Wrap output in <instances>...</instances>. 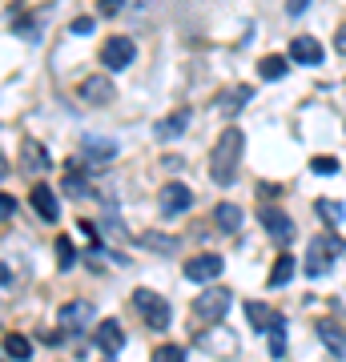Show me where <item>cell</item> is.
<instances>
[{
    "label": "cell",
    "mask_w": 346,
    "mask_h": 362,
    "mask_svg": "<svg viewBox=\"0 0 346 362\" xmlns=\"http://www.w3.org/2000/svg\"><path fill=\"white\" fill-rule=\"evenodd\" d=\"M310 169H314V173H322V177H330L334 169H338V161H334V157H314V161H310Z\"/></svg>",
    "instance_id": "f546056e"
},
{
    "label": "cell",
    "mask_w": 346,
    "mask_h": 362,
    "mask_svg": "<svg viewBox=\"0 0 346 362\" xmlns=\"http://www.w3.org/2000/svg\"><path fill=\"white\" fill-rule=\"evenodd\" d=\"M13 214H16V202L13 194H4V221H13Z\"/></svg>",
    "instance_id": "e575fe53"
},
{
    "label": "cell",
    "mask_w": 346,
    "mask_h": 362,
    "mask_svg": "<svg viewBox=\"0 0 346 362\" xmlns=\"http://www.w3.org/2000/svg\"><path fill=\"white\" fill-rule=\"evenodd\" d=\"M338 254V246H334V238H314L306 250V262H302V270L310 274V278H322V274L330 270V258Z\"/></svg>",
    "instance_id": "52a82bcc"
},
{
    "label": "cell",
    "mask_w": 346,
    "mask_h": 362,
    "mask_svg": "<svg viewBox=\"0 0 346 362\" xmlns=\"http://www.w3.org/2000/svg\"><path fill=\"white\" fill-rule=\"evenodd\" d=\"M185 125H190V109H178V113H169L166 121L157 125V137H161V141H173V137L185 133Z\"/></svg>",
    "instance_id": "d6986e66"
},
{
    "label": "cell",
    "mask_w": 346,
    "mask_h": 362,
    "mask_svg": "<svg viewBox=\"0 0 346 362\" xmlns=\"http://www.w3.org/2000/svg\"><path fill=\"white\" fill-rule=\"evenodd\" d=\"M57 266H61V270H73V266H77V250H73L69 238H57Z\"/></svg>",
    "instance_id": "4316f807"
},
{
    "label": "cell",
    "mask_w": 346,
    "mask_h": 362,
    "mask_svg": "<svg viewBox=\"0 0 346 362\" xmlns=\"http://www.w3.org/2000/svg\"><path fill=\"white\" fill-rule=\"evenodd\" d=\"M4 354H8V358H16V362H28V358H33L28 338L25 334H8V338H4Z\"/></svg>",
    "instance_id": "d4e9b609"
},
{
    "label": "cell",
    "mask_w": 346,
    "mask_h": 362,
    "mask_svg": "<svg viewBox=\"0 0 346 362\" xmlns=\"http://www.w3.org/2000/svg\"><path fill=\"white\" fill-rule=\"evenodd\" d=\"M242 153H246V137L238 125H226L221 137L214 141L209 149V177L218 181V185H230L238 177V165H242Z\"/></svg>",
    "instance_id": "6da1fadb"
},
{
    "label": "cell",
    "mask_w": 346,
    "mask_h": 362,
    "mask_svg": "<svg viewBox=\"0 0 346 362\" xmlns=\"http://www.w3.org/2000/svg\"><path fill=\"white\" fill-rule=\"evenodd\" d=\"M314 214H318L326 226H342L346 221V206L342 202H334V197H318V202H314Z\"/></svg>",
    "instance_id": "44dd1931"
},
{
    "label": "cell",
    "mask_w": 346,
    "mask_h": 362,
    "mask_svg": "<svg viewBox=\"0 0 346 362\" xmlns=\"http://www.w3.org/2000/svg\"><path fill=\"white\" fill-rule=\"evenodd\" d=\"M230 302H233V294L226 286H209V290H202V294L193 298V318L218 326L221 318H226V310H230Z\"/></svg>",
    "instance_id": "7a4b0ae2"
},
{
    "label": "cell",
    "mask_w": 346,
    "mask_h": 362,
    "mask_svg": "<svg viewBox=\"0 0 346 362\" xmlns=\"http://www.w3.org/2000/svg\"><path fill=\"white\" fill-rule=\"evenodd\" d=\"M294 270H298L294 254H278V262H274V270H270V286H286L290 278H294Z\"/></svg>",
    "instance_id": "603a6c76"
},
{
    "label": "cell",
    "mask_w": 346,
    "mask_h": 362,
    "mask_svg": "<svg viewBox=\"0 0 346 362\" xmlns=\"http://www.w3.org/2000/svg\"><path fill=\"white\" fill-rule=\"evenodd\" d=\"M77 97L81 105H93V109H101V105H109L117 97V85L109 77H101V73H93V77H85L77 85Z\"/></svg>",
    "instance_id": "8992f818"
},
{
    "label": "cell",
    "mask_w": 346,
    "mask_h": 362,
    "mask_svg": "<svg viewBox=\"0 0 346 362\" xmlns=\"http://www.w3.org/2000/svg\"><path fill=\"white\" fill-rule=\"evenodd\" d=\"M81 165V161H77ZM77 165H69V173H64V194L69 197H89L93 189H89V181L85 177H77Z\"/></svg>",
    "instance_id": "484cf974"
},
{
    "label": "cell",
    "mask_w": 346,
    "mask_h": 362,
    "mask_svg": "<svg viewBox=\"0 0 346 362\" xmlns=\"http://www.w3.org/2000/svg\"><path fill=\"white\" fill-rule=\"evenodd\" d=\"M21 153H25V161H21V165H25L28 173H40V169H49V149H45L40 141H33V137H28V141L21 145Z\"/></svg>",
    "instance_id": "e0dca14e"
},
{
    "label": "cell",
    "mask_w": 346,
    "mask_h": 362,
    "mask_svg": "<svg viewBox=\"0 0 346 362\" xmlns=\"http://www.w3.org/2000/svg\"><path fill=\"white\" fill-rule=\"evenodd\" d=\"M133 57H137V45L129 37H113V40H105V49H101V65L105 69H129L133 65Z\"/></svg>",
    "instance_id": "ba28073f"
},
{
    "label": "cell",
    "mask_w": 346,
    "mask_h": 362,
    "mask_svg": "<svg viewBox=\"0 0 346 362\" xmlns=\"http://www.w3.org/2000/svg\"><path fill=\"white\" fill-rule=\"evenodd\" d=\"M125 346V330L117 322H101L97 326V350H105V354H117V350Z\"/></svg>",
    "instance_id": "2e32d148"
},
{
    "label": "cell",
    "mask_w": 346,
    "mask_h": 362,
    "mask_svg": "<svg viewBox=\"0 0 346 362\" xmlns=\"http://www.w3.org/2000/svg\"><path fill=\"white\" fill-rule=\"evenodd\" d=\"M306 4H310V0H286V13H290V16H298L302 8H306Z\"/></svg>",
    "instance_id": "836d02e7"
},
{
    "label": "cell",
    "mask_w": 346,
    "mask_h": 362,
    "mask_svg": "<svg viewBox=\"0 0 346 362\" xmlns=\"http://www.w3.org/2000/svg\"><path fill=\"white\" fill-rule=\"evenodd\" d=\"M250 97H254V89H250V85H233V89H226L218 101H214V109H218L221 117H238L246 105H250Z\"/></svg>",
    "instance_id": "7c38bea8"
},
{
    "label": "cell",
    "mask_w": 346,
    "mask_h": 362,
    "mask_svg": "<svg viewBox=\"0 0 346 362\" xmlns=\"http://www.w3.org/2000/svg\"><path fill=\"white\" fill-rule=\"evenodd\" d=\"M33 209H37L45 221H57V218H61V202H57V194H52L45 181H37V185H33Z\"/></svg>",
    "instance_id": "9a60e30c"
},
{
    "label": "cell",
    "mask_w": 346,
    "mask_h": 362,
    "mask_svg": "<svg viewBox=\"0 0 346 362\" xmlns=\"http://www.w3.org/2000/svg\"><path fill=\"white\" fill-rule=\"evenodd\" d=\"M286 69H290V57H262V61H258V73H262V81H282Z\"/></svg>",
    "instance_id": "7402d4cb"
},
{
    "label": "cell",
    "mask_w": 346,
    "mask_h": 362,
    "mask_svg": "<svg viewBox=\"0 0 346 362\" xmlns=\"http://www.w3.org/2000/svg\"><path fill=\"white\" fill-rule=\"evenodd\" d=\"M270 354H274V358H282V354H286V334H282V318H278V326H274V334H270Z\"/></svg>",
    "instance_id": "f1b7e54d"
},
{
    "label": "cell",
    "mask_w": 346,
    "mask_h": 362,
    "mask_svg": "<svg viewBox=\"0 0 346 362\" xmlns=\"http://www.w3.org/2000/svg\"><path fill=\"white\" fill-rule=\"evenodd\" d=\"M246 314H250V326L254 330H274L278 326V314L270 310L266 302H246Z\"/></svg>",
    "instance_id": "ffe728a7"
},
{
    "label": "cell",
    "mask_w": 346,
    "mask_h": 362,
    "mask_svg": "<svg viewBox=\"0 0 346 362\" xmlns=\"http://www.w3.org/2000/svg\"><path fill=\"white\" fill-rule=\"evenodd\" d=\"M314 330H318L322 346L330 350L334 358H342V354H346V326H338L334 318H318V326H314Z\"/></svg>",
    "instance_id": "4fadbf2b"
},
{
    "label": "cell",
    "mask_w": 346,
    "mask_h": 362,
    "mask_svg": "<svg viewBox=\"0 0 346 362\" xmlns=\"http://www.w3.org/2000/svg\"><path fill=\"white\" fill-rule=\"evenodd\" d=\"M214 221H218L221 233H238L242 230V206H233V202H221L218 209H214Z\"/></svg>",
    "instance_id": "ac0fdd59"
},
{
    "label": "cell",
    "mask_w": 346,
    "mask_h": 362,
    "mask_svg": "<svg viewBox=\"0 0 346 362\" xmlns=\"http://www.w3.org/2000/svg\"><path fill=\"white\" fill-rule=\"evenodd\" d=\"M121 4H125V0H101V4H97V13L113 16V13H121Z\"/></svg>",
    "instance_id": "1f68e13d"
},
{
    "label": "cell",
    "mask_w": 346,
    "mask_h": 362,
    "mask_svg": "<svg viewBox=\"0 0 346 362\" xmlns=\"http://www.w3.org/2000/svg\"><path fill=\"white\" fill-rule=\"evenodd\" d=\"M157 206H161V218H178V214H185L193 206V189L181 185V181H169V185H161V194H157Z\"/></svg>",
    "instance_id": "5b68a950"
},
{
    "label": "cell",
    "mask_w": 346,
    "mask_h": 362,
    "mask_svg": "<svg viewBox=\"0 0 346 362\" xmlns=\"http://www.w3.org/2000/svg\"><path fill=\"white\" fill-rule=\"evenodd\" d=\"M113 157H117V141H109V137H81V165H89V169H105V165H113Z\"/></svg>",
    "instance_id": "277c9868"
},
{
    "label": "cell",
    "mask_w": 346,
    "mask_h": 362,
    "mask_svg": "<svg viewBox=\"0 0 346 362\" xmlns=\"http://www.w3.org/2000/svg\"><path fill=\"white\" fill-rule=\"evenodd\" d=\"M218 274H221L218 254H193V258L185 262V278H190V282H214Z\"/></svg>",
    "instance_id": "8fae6325"
},
{
    "label": "cell",
    "mask_w": 346,
    "mask_h": 362,
    "mask_svg": "<svg viewBox=\"0 0 346 362\" xmlns=\"http://www.w3.org/2000/svg\"><path fill=\"white\" fill-rule=\"evenodd\" d=\"M154 362H185V346H173V342H169V346H157Z\"/></svg>",
    "instance_id": "83f0119b"
},
{
    "label": "cell",
    "mask_w": 346,
    "mask_h": 362,
    "mask_svg": "<svg viewBox=\"0 0 346 362\" xmlns=\"http://www.w3.org/2000/svg\"><path fill=\"white\" fill-rule=\"evenodd\" d=\"M69 33H73V37H89L93 33V16H77V21L69 25Z\"/></svg>",
    "instance_id": "4dcf8cb0"
},
{
    "label": "cell",
    "mask_w": 346,
    "mask_h": 362,
    "mask_svg": "<svg viewBox=\"0 0 346 362\" xmlns=\"http://www.w3.org/2000/svg\"><path fill=\"white\" fill-rule=\"evenodd\" d=\"M93 322V306L89 302H64L61 306V330L64 334H85Z\"/></svg>",
    "instance_id": "30bf717a"
},
{
    "label": "cell",
    "mask_w": 346,
    "mask_h": 362,
    "mask_svg": "<svg viewBox=\"0 0 346 362\" xmlns=\"http://www.w3.org/2000/svg\"><path fill=\"white\" fill-rule=\"evenodd\" d=\"M290 61H298V65H322V45L314 37H294L290 40Z\"/></svg>",
    "instance_id": "5bb4252c"
},
{
    "label": "cell",
    "mask_w": 346,
    "mask_h": 362,
    "mask_svg": "<svg viewBox=\"0 0 346 362\" xmlns=\"http://www.w3.org/2000/svg\"><path fill=\"white\" fill-rule=\"evenodd\" d=\"M142 242L149 250H157V254H178V238H166V233H157V230H145Z\"/></svg>",
    "instance_id": "cb8c5ba5"
},
{
    "label": "cell",
    "mask_w": 346,
    "mask_h": 362,
    "mask_svg": "<svg viewBox=\"0 0 346 362\" xmlns=\"http://www.w3.org/2000/svg\"><path fill=\"white\" fill-rule=\"evenodd\" d=\"M262 226H266V233L278 242V246H290L294 242V221H290V214H282V209H270L262 206Z\"/></svg>",
    "instance_id": "9c48e42d"
},
{
    "label": "cell",
    "mask_w": 346,
    "mask_h": 362,
    "mask_svg": "<svg viewBox=\"0 0 346 362\" xmlns=\"http://www.w3.org/2000/svg\"><path fill=\"white\" fill-rule=\"evenodd\" d=\"M133 306L142 310V318H145L149 330H169V318H173V314H169V302L161 294H154V290H137V294H133Z\"/></svg>",
    "instance_id": "3957f363"
},
{
    "label": "cell",
    "mask_w": 346,
    "mask_h": 362,
    "mask_svg": "<svg viewBox=\"0 0 346 362\" xmlns=\"http://www.w3.org/2000/svg\"><path fill=\"white\" fill-rule=\"evenodd\" d=\"M334 49H338V57H346V25L334 33Z\"/></svg>",
    "instance_id": "d6a6232c"
}]
</instances>
